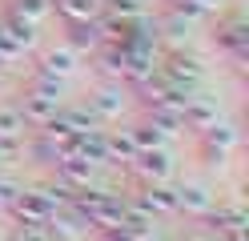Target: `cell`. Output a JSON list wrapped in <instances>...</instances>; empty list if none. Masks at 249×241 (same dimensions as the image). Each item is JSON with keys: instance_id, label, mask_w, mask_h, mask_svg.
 Instances as JSON below:
<instances>
[{"instance_id": "1", "label": "cell", "mask_w": 249, "mask_h": 241, "mask_svg": "<svg viewBox=\"0 0 249 241\" xmlns=\"http://www.w3.org/2000/svg\"><path fill=\"white\" fill-rule=\"evenodd\" d=\"M237 141H241L237 125L225 121V117H217L205 133H201V153H205V165H209V169H221L225 161H229V153L237 149Z\"/></svg>"}, {"instance_id": "2", "label": "cell", "mask_w": 249, "mask_h": 241, "mask_svg": "<svg viewBox=\"0 0 249 241\" xmlns=\"http://www.w3.org/2000/svg\"><path fill=\"white\" fill-rule=\"evenodd\" d=\"M161 73L173 80V85H181V89L193 93L201 80H205V60H201L197 53H185V44H181V48L161 53Z\"/></svg>"}, {"instance_id": "3", "label": "cell", "mask_w": 249, "mask_h": 241, "mask_svg": "<svg viewBox=\"0 0 249 241\" xmlns=\"http://www.w3.org/2000/svg\"><path fill=\"white\" fill-rule=\"evenodd\" d=\"M124 105H129V93H124V85H121V80H105L101 89H92V96H89L85 109L97 117V125H108V121H121Z\"/></svg>"}, {"instance_id": "4", "label": "cell", "mask_w": 249, "mask_h": 241, "mask_svg": "<svg viewBox=\"0 0 249 241\" xmlns=\"http://www.w3.org/2000/svg\"><path fill=\"white\" fill-rule=\"evenodd\" d=\"M8 213L17 217V225H44V221L56 213V205L49 201V193H44V189H20V197L12 201Z\"/></svg>"}, {"instance_id": "5", "label": "cell", "mask_w": 249, "mask_h": 241, "mask_svg": "<svg viewBox=\"0 0 249 241\" xmlns=\"http://www.w3.org/2000/svg\"><path fill=\"white\" fill-rule=\"evenodd\" d=\"M44 229H49L53 241H85L92 233V225L76 205H65V209H56V213L44 221Z\"/></svg>"}, {"instance_id": "6", "label": "cell", "mask_w": 249, "mask_h": 241, "mask_svg": "<svg viewBox=\"0 0 249 241\" xmlns=\"http://www.w3.org/2000/svg\"><path fill=\"white\" fill-rule=\"evenodd\" d=\"M129 169L141 177V181H173V149H141L133 161H129Z\"/></svg>"}, {"instance_id": "7", "label": "cell", "mask_w": 249, "mask_h": 241, "mask_svg": "<svg viewBox=\"0 0 249 241\" xmlns=\"http://www.w3.org/2000/svg\"><path fill=\"white\" fill-rule=\"evenodd\" d=\"M141 209H149L153 217L177 213V185L173 181H141V193L133 197Z\"/></svg>"}, {"instance_id": "8", "label": "cell", "mask_w": 249, "mask_h": 241, "mask_svg": "<svg viewBox=\"0 0 249 241\" xmlns=\"http://www.w3.org/2000/svg\"><path fill=\"white\" fill-rule=\"evenodd\" d=\"M76 69H81V53L69 44H56V48H44L40 60H36V73L44 76H56V80H69Z\"/></svg>"}, {"instance_id": "9", "label": "cell", "mask_w": 249, "mask_h": 241, "mask_svg": "<svg viewBox=\"0 0 249 241\" xmlns=\"http://www.w3.org/2000/svg\"><path fill=\"white\" fill-rule=\"evenodd\" d=\"M213 205H217V197H213L209 185H201V181H181V185H177V213L209 217Z\"/></svg>"}, {"instance_id": "10", "label": "cell", "mask_w": 249, "mask_h": 241, "mask_svg": "<svg viewBox=\"0 0 249 241\" xmlns=\"http://www.w3.org/2000/svg\"><path fill=\"white\" fill-rule=\"evenodd\" d=\"M181 117H185V129H197V133H205V129L221 117V109H217L213 96L205 93H189L185 96V105H181Z\"/></svg>"}, {"instance_id": "11", "label": "cell", "mask_w": 249, "mask_h": 241, "mask_svg": "<svg viewBox=\"0 0 249 241\" xmlns=\"http://www.w3.org/2000/svg\"><path fill=\"white\" fill-rule=\"evenodd\" d=\"M60 105H65V101H56V96H44V93H33V89H28L24 101H20V112H24L28 129H44V125L56 117Z\"/></svg>"}, {"instance_id": "12", "label": "cell", "mask_w": 249, "mask_h": 241, "mask_svg": "<svg viewBox=\"0 0 249 241\" xmlns=\"http://www.w3.org/2000/svg\"><path fill=\"white\" fill-rule=\"evenodd\" d=\"M56 181H65L69 189H89V185H97V165H89V161L81 157H65V161H56Z\"/></svg>"}, {"instance_id": "13", "label": "cell", "mask_w": 249, "mask_h": 241, "mask_svg": "<svg viewBox=\"0 0 249 241\" xmlns=\"http://www.w3.org/2000/svg\"><path fill=\"white\" fill-rule=\"evenodd\" d=\"M193 32H197V16H189V12H185V8H177V4H173V12L165 16V24H157V37H169L177 48L189 40Z\"/></svg>"}, {"instance_id": "14", "label": "cell", "mask_w": 249, "mask_h": 241, "mask_svg": "<svg viewBox=\"0 0 249 241\" xmlns=\"http://www.w3.org/2000/svg\"><path fill=\"white\" fill-rule=\"evenodd\" d=\"M53 12H60L65 24H81V20H97L105 12V0H53Z\"/></svg>"}, {"instance_id": "15", "label": "cell", "mask_w": 249, "mask_h": 241, "mask_svg": "<svg viewBox=\"0 0 249 241\" xmlns=\"http://www.w3.org/2000/svg\"><path fill=\"white\" fill-rule=\"evenodd\" d=\"M28 121L17 101H0V141H24Z\"/></svg>"}, {"instance_id": "16", "label": "cell", "mask_w": 249, "mask_h": 241, "mask_svg": "<svg viewBox=\"0 0 249 241\" xmlns=\"http://www.w3.org/2000/svg\"><path fill=\"white\" fill-rule=\"evenodd\" d=\"M105 145H108V165H129L137 157V145H133V133L129 129H105Z\"/></svg>"}, {"instance_id": "17", "label": "cell", "mask_w": 249, "mask_h": 241, "mask_svg": "<svg viewBox=\"0 0 249 241\" xmlns=\"http://www.w3.org/2000/svg\"><path fill=\"white\" fill-rule=\"evenodd\" d=\"M129 133H133V145H137V153H141V149H165V145L173 141V137H169V133H165V129H161L157 121H153V117H145L141 125H133Z\"/></svg>"}, {"instance_id": "18", "label": "cell", "mask_w": 249, "mask_h": 241, "mask_svg": "<svg viewBox=\"0 0 249 241\" xmlns=\"http://www.w3.org/2000/svg\"><path fill=\"white\" fill-rule=\"evenodd\" d=\"M65 44L76 48V53H97L105 40H101L97 20H81V24H69V40H65Z\"/></svg>"}, {"instance_id": "19", "label": "cell", "mask_w": 249, "mask_h": 241, "mask_svg": "<svg viewBox=\"0 0 249 241\" xmlns=\"http://www.w3.org/2000/svg\"><path fill=\"white\" fill-rule=\"evenodd\" d=\"M12 16H20L33 28H40L53 16V0H12Z\"/></svg>"}, {"instance_id": "20", "label": "cell", "mask_w": 249, "mask_h": 241, "mask_svg": "<svg viewBox=\"0 0 249 241\" xmlns=\"http://www.w3.org/2000/svg\"><path fill=\"white\" fill-rule=\"evenodd\" d=\"M0 24H4V28L12 32V37H17V44L24 48V53H28V48L36 44V28L28 24V20H20V16H12V12H8V16H4V20H0Z\"/></svg>"}, {"instance_id": "21", "label": "cell", "mask_w": 249, "mask_h": 241, "mask_svg": "<svg viewBox=\"0 0 249 241\" xmlns=\"http://www.w3.org/2000/svg\"><path fill=\"white\" fill-rule=\"evenodd\" d=\"M28 89H33V93H44V96H56V101H65V80H56V76L33 73V80H28Z\"/></svg>"}, {"instance_id": "22", "label": "cell", "mask_w": 249, "mask_h": 241, "mask_svg": "<svg viewBox=\"0 0 249 241\" xmlns=\"http://www.w3.org/2000/svg\"><path fill=\"white\" fill-rule=\"evenodd\" d=\"M105 12H113V16H145V0H105Z\"/></svg>"}, {"instance_id": "23", "label": "cell", "mask_w": 249, "mask_h": 241, "mask_svg": "<svg viewBox=\"0 0 249 241\" xmlns=\"http://www.w3.org/2000/svg\"><path fill=\"white\" fill-rule=\"evenodd\" d=\"M17 197H20V181H17V177H4V173H0V213H8Z\"/></svg>"}, {"instance_id": "24", "label": "cell", "mask_w": 249, "mask_h": 241, "mask_svg": "<svg viewBox=\"0 0 249 241\" xmlns=\"http://www.w3.org/2000/svg\"><path fill=\"white\" fill-rule=\"evenodd\" d=\"M177 8H185L189 16H197V20H201V16H209V12L221 8V0H177Z\"/></svg>"}, {"instance_id": "25", "label": "cell", "mask_w": 249, "mask_h": 241, "mask_svg": "<svg viewBox=\"0 0 249 241\" xmlns=\"http://www.w3.org/2000/svg\"><path fill=\"white\" fill-rule=\"evenodd\" d=\"M8 241H53V237H49V229H44V225H17Z\"/></svg>"}, {"instance_id": "26", "label": "cell", "mask_w": 249, "mask_h": 241, "mask_svg": "<svg viewBox=\"0 0 249 241\" xmlns=\"http://www.w3.org/2000/svg\"><path fill=\"white\" fill-rule=\"evenodd\" d=\"M101 233V241H133L137 233H129V229H124V225H113V229H97Z\"/></svg>"}, {"instance_id": "27", "label": "cell", "mask_w": 249, "mask_h": 241, "mask_svg": "<svg viewBox=\"0 0 249 241\" xmlns=\"http://www.w3.org/2000/svg\"><path fill=\"white\" fill-rule=\"evenodd\" d=\"M133 241H157V237H153V233H137Z\"/></svg>"}, {"instance_id": "28", "label": "cell", "mask_w": 249, "mask_h": 241, "mask_svg": "<svg viewBox=\"0 0 249 241\" xmlns=\"http://www.w3.org/2000/svg\"><path fill=\"white\" fill-rule=\"evenodd\" d=\"M0 241H4V233H0Z\"/></svg>"}]
</instances>
